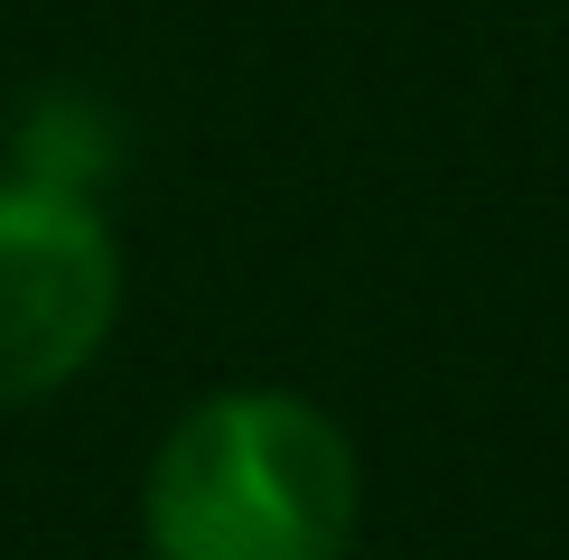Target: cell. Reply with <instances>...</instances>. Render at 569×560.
Segmentation results:
<instances>
[{
    "instance_id": "1",
    "label": "cell",
    "mask_w": 569,
    "mask_h": 560,
    "mask_svg": "<svg viewBox=\"0 0 569 560\" xmlns=\"http://www.w3.org/2000/svg\"><path fill=\"white\" fill-rule=\"evenodd\" d=\"M140 513L159 560H337L355 523L346 430L290 392H216L169 430Z\"/></svg>"
},
{
    "instance_id": "2",
    "label": "cell",
    "mask_w": 569,
    "mask_h": 560,
    "mask_svg": "<svg viewBox=\"0 0 569 560\" xmlns=\"http://www.w3.org/2000/svg\"><path fill=\"white\" fill-rule=\"evenodd\" d=\"M122 309V252L84 187L0 178V411L47 402L103 356Z\"/></svg>"
}]
</instances>
